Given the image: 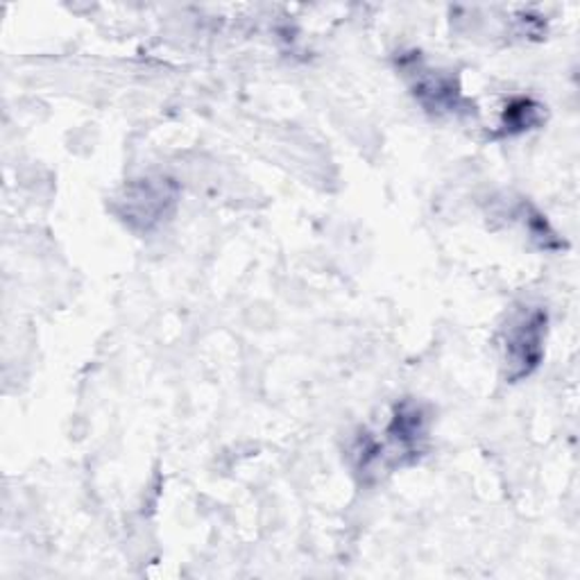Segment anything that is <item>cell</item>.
<instances>
[{"label":"cell","mask_w":580,"mask_h":580,"mask_svg":"<svg viewBox=\"0 0 580 580\" xmlns=\"http://www.w3.org/2000/svg\"><path fill=\"white\" fill-rule=\"evenodd\" d=\"M415 95L431 112H461L465 105H469L463 98L459 84L451 78L438 73L417 78Z\"/></svg>","instance_id":"obj_2"},{"label":"cell","mask_w":580,"mask_h":580,"mask_svg":"<svg viewBox=\"0 0 580 580\" xmlns=\"http://www.w3.org/2000/svg\"><path fill=\"white\" fill-rule=\"evenodd\" d=\"M544 336H546V313L540 309H533L512 322L506 340L510 381H520L529 376L540 366L544 353Z\"/></svg>","instance_id":"obj_1"},{"label":"cell","mask_w":580,"mask_h":580,"mask_svg":"<svg viewBox=\"0 0 580 580\" xmlns=\"http://www.w3.org/2000/svg\"><path fill=\"white\" fill-rule=\"evenodd\" d=\"M537 123V107L531 101H514L506 109V127L508 132H522L529 130V125Z\"/></svg>","instance_id":"obj_3"}]
</instances>
